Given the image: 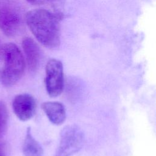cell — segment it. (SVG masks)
I'll use <instances>...</instances> for the list:
<instances>
[{
	"label": "cell",
	"instance_id": "cell-1",
	"mask_svg": "<svg viewBox=\"0 0 156 156\" xmlns=\"http://www.w3.org/2000/svg\"><path fill=\"white\" fill-rule=\"evenodd\" d=\"M59 14L46 9L30 10L24 15V21L35 38L48 48H55L60 43Z\"/></svg>",
	"mask_w": 156,
	"mask_h": 156
},
{
	"label": "cell",
	"instance_id": "cell-2",
	"mask_svg": "<svg viewBox=\"0 0 156 156\" xmlns=\"http://www.w3.org/2000/svg\"><path fill=\"white\" fill-rule=\"evenodd\" d=\"M1 60L3 66L0 71V81L5 87L16 84L23 76L26 63L19 48L13 43L2 45Z\"/></svg>",
	"mask_w": 156,
	"mask_h": 156
},
{
	"label": "cell",
	"instance_id": "cell-3",
	"mask_svg": "<svg viewBox=\"0 0 156 156\" xmlns=\"http://www.w3.org/2000/svg\"><path fill=\"white\" fill-rule=\"evenodd\" d=\"M24 21L21 7L15 0H0V30L6 36L19 35Z\"/></svg>",
	"mask_w": 156,
	"mask_h": 156
},
{
	"label": "cell",
	"instance_id": "cell-4",
	"mask_svg": "<svg viewBox=\"0 0 156 156\" xmlns=\"http://www.w3.org/2000/svg\"><path fill=\"white\" fill-rule=\"evenodd\" d=\"M83 142V132L77 126H66L60 133L55 156H71L82 148Z\"/></svg>",
	"mask_w": 156,
	"mask_h": 156
},
{
	"label": "cell",
	"instance_id": "cell-5",
	"mask_svg": "<svg viewBox=\"0 0 156 156\" xmlns=\"http://www.w3.org/2000/svg\"><path fill=\"white\" fill-rule=\"evenodd\" d=\"M45 71L46 91L50 97L55 98L62 93L64 87L62 63L58 60L52 58L47 62Z\"/></svg>",
	"mask_w": 156,
	"mask_h": 156
},
{
	"label": "cell",
	"instance_id": "cell-6",
	"mask_svg": "<svg viewBox=\"0 0 156 156\" xmlns=\"http://www.w3.org/2000/svg\"><path fill=\"white\" fill-rule=\"evenodd\" d=\"M34 98L27 93L16 95L12 102V108L16 117L21 121H26L33 117L36 110Z\"/></svg>",
	"mask_w": 156,
	"mask_h": 156
},
{
	"label": "cell",
	"instance_id": "cell-7",
	"mask_svg": "<svg viewBox=\"0 0 156 156\" xmlns=\"http://www.w3.org/2000/svg\"><path fill=\"white\" fill-rule=\"evenodd\" d=\"M22 47L29 69L36 71L41 60V50L37 43L30 37H26L22 41Z\"/></svg>",
	"mask_w": 156,
	"mask_h": 156
},
{
	"label": "cell",
	"instance_id": "cell-8",
	"mask_svg": "<svg viewBox=\"0 0 156 156\" xmlns=\"http://www.w3.org/2000/svg\"><path fill=\"white\" fill-rule=\"evenodd\" d=\"M42 109L49 120L54 124L60 125L66 119V111L62 104L55 101H48L42 104Z\"/></svg>",
	"mask_w": 156,
	"mask_h": 156
},
{
	"label": "cell",
	"instance_id": "cell-9",
	"mask_svg": "<svg viewBox=\"0 0 156 156\" xmlns=\"http://www.w3.org/2000/svg\"><path fill=\"white\" fill-rule=\"evenodd\" d=\"M24 156H43V151L39 143L33 137L29 127L27 128L23 145Z\"/></svg>",
	"mask_w": 156,
	"mask_h": 156
},
{
	"label": "cell",
	"instance_id": "cell-10",
	"mask_svg": "<svg viewBox=\"0 0 156 156\" xmlns=\"http://www.w3.org/2000/svg\"><path fill=\"white\" fill-rule=\"evenodd\" d=\"M9 113L6 104L4 101H0V138L5 131Z\"/></svg>",
	"mask_w": 156,
	"mask_h": 156
},
{
	"label": "cell",
	"instance_id": "cell-11",
	"mask_svg": "<svg viewBox=\"0 0 156 156\" xmlns=\"http://www.w3.org/2000/svg\"><path fill=\"white\" fill-rule=\"evenodd\" d=\"M26 1L33 5H44V4L49 3L52 2L53 0H26Z\"/></svg>",
	"mask_w": 156,
	"mask_h": 156
},
{
	"label": "cell",
	"instance_id": "cell-12",
	"mask_svg": "<svg viewBox=\"0 0 156 156\" xmlns=\"http://www.w3.org/2000/svg\"><path fill=\"white\" fill-rule=\"evenodd\" d=\"M0 156H6L5 147L3 143H0Z\"/></svg>",
	"mask_w": 156,
	"mask_h": 156
},
{
	"label": "cell",
	"instance_id": "cell-13",
	"mask_svg": "<svg viewBox=\"0 0 156 156\" xmlns=\"http://www.w3.org/2000/svg\"><path fill=\"white\" fill-rule=\"evenodd\" d=\"M2 45L1 44V40H0V61L1 60V54H2Z\"/></svg>",
	"mask_w": 156,
	"mask_h": 156
}]
</instances>
